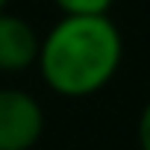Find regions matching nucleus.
I'll use <instances>...</instances> for the list:
<instances>
[{
	"instance_id": "1",
	"label": "nucleus",
	"mask_w": 150,
	"mask_h": 150,
	"mask_svg": "<svg viewBox=\"0 0 150 150\" xmlns=\"http://www.w3.org/2000/svg\"><path fill=\"white\" fill-rule=\"evenodd\" d=\"M124 38L109 15L62 18L38 47V74L44 86L71 100L103 91L121 68Z\"/></svg>"
},
{
	"instance_id": "2",
	"label": "nucleus",
	"mask_w": 150,
	"mask_h": 150,
	"mask_svg": "<svg viewBox=\"0 0 150 150\" xmlns=\"http://www.w3.org/2000/svg\"><path fill=\"white\" fill-rule=\"evenodd\" d=\"M41 135V103L24 88H0V150H33Z\"/></svg>"
},
{
	"instance_id": "3",
	"label": "nucleus",
	"mask_w": 150,
	"mask_h": 150,
	"mask_svg": "<svg viewBox=\"0 0 150 150\" xmlns=\"http://www.w3.org/2000/svg\"><path fill=\"white\" fill-rule=\"evenodd\" d=\"M38 47H41V38L27 18L0 12V71L21 74L33 68L38 62Z\"/></svg>"
},
{
	"instance_id": "4",
	"label": "nucleus",
	"mask_w": 150,
	"mask_h": 150,
	"mask_svg": "<svg viewBox=\"0 0 150 150\" xmlns=\"http://www.w3.org/2000/svg\"><path fill=\"white\" fill-rule=\"evenodd\" d=\"M53 6L62 12V18H94L109 15L112 0H53Z\"/></svg>"
},
{
	"instance_id": "5",
	"label": "nucleus",
	"mask_w": 150,
	"mask_h": 150,
	"mask_svg": "<svg viewBox=\"0 0 150 150\" xmlns=\"http://www.w3.org/2000/svg\"><path fill=\"white\" fill-rule=\"evenodd\" d=\"M135 135H138V147H141V150H150V100L144 103V109H141V115H138Z\"/></svg>"
},
{
	"instance_id": "6",
	"label": "nucleus",
	"mask_w": 150,
	"mask_h": 150,
	"mask_svg": "<svg viewBox=\"0 0 150 150\" xmlns=\"http://www.w3.org/2000/svg\"><path fill=\"white\" fill-rule=\"evenodd\" d=\"M6 3H9V0H0V12H6Z\"/></svg>"
}]
</instances>
